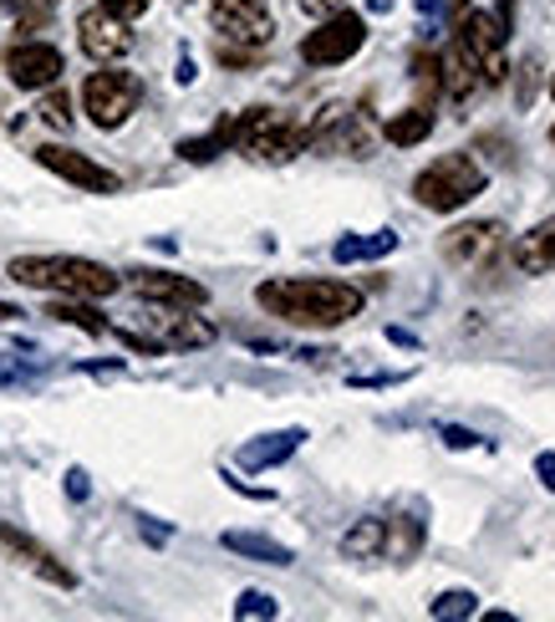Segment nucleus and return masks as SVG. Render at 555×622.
I'll use <instances>...</instances> for the list:
<instances>
[{
  "label": "nucleus",
  "mask_w": 555,
  "mask_h": 622,
  "mask_svg": "<svg viewBox=\"0 0 555 622\" xmlns=\"http://www.w3.org/2000/svg\"><path fill=\"white\" fill-rule=\"evenodd\" d=\"M230 143H234V118H220V128H215V134H205V138H184V143H178V159L209 163L220 149H230Z\"/></svg>",
  "instance_id": "25"
},
{
  "label": "nucleus",
  "mask_w": 555,
  "mask_h": 622,
  "mask_svg": "<svg viewBox=\"0 0 555 622\" xmlns=\"http://www.w3.org/2000/svg\"><path fill=\"white\" fill-rule=\"evenodd\" d=\"M535 474L545 489H555V454H535Z\"/></svg>",
  "instance_id": "33"
},
{
  "label": "nucleus",
  "mask_w": 555,
  "mask_h": 622,
  "mask_svg": "<svg viewBox=\"0 0 555 622\" xmlns=\"http://www.w3.org/2000/svg\"><path fill=\"white\" fill-rule=\"evenodd\" d=\"M36 113H42V123L61 128V134L72 128V103H67V92H57V88H46V97H42V107H36Z\"/></svg>",
  "instance_id": "28"
},
{
  "label": "nucleus",
  "mask_w": 555,
  "mask_h": 622,
  "mask_svg": "<svg viewBox=\"0 0 555 622\" xmlns=\"http://www.w3.org/2000/svg\"><path fill=\"white\" fill-rule=\"evenodd\" d=\"M301 445H307V429H276V434H261V439H250V445L240 449V470H250V474L276 470V464H286Z\"/></svg>",
  "instance_id": "17"
},
{
  "label": "nucleus",
  "mask_w": 555,
  "mask_h": 622,
  "mask_svg": "<svg viewBox=\"0 0 555 622\" xmlns=\"http://www.w3.org/2000/svg\"><path fill=\"white\" fill-rule=\"evenodd\" d=\"M439 88L449 92V103L464 107V103H474V97H479V92L489 88V82H484V72L474 67V57H469L464 46L453 42L449 51L439 57Z\"/></svg>",
  "instance_id": "16"
},
{
  "label": "nucleus",
  "mask_w": 555,
  "mask_h": 622,
  "mask_svg": "<svg viewBox=\"0 0 555 622\" xmlns=\"http://www.w3.org/2000/svg\"><path fill=\"white\" fill-rule=\"evenodd\" d=\"M5 383H21V372H15L11 362H0V388H5Z\"/></svg>",
  "instance_id": "37"
},
{
  "label": "nucleus",
  "mask_w": 555,
  "mask_h": 622,
  "mask_svg": "<svg viewBox=\"0 0 555 622\" xmlns=\"http://www.w3.org/2000/svg\"><path fill=\"white\" fill-rule=\"evenodd\" d=\"M148 316L143 322L153 326L148 337L159 342L163 353H194V347H209L215 342V322L205 316H194V307H159V301H148Z\"/></svg>",
  "instance_id": "8"
},
{
  "label": "nucleus",
  "mask_w": 555,
  "mask_h": 622,
  "mask_svg": "<svg viewBox=\"0 0 555 622\" xmlns=\"http://www.w3.org/2000/svg\"><path fill=\"white\" fill-rule=\"evenodd\" d=\"M36 163H42V169H51V174H61L67 184H77V189H92V194H117V184H123L113 169L92 163L88 153H77V149H61V143H46V149H36Z\"/></svg>",
  "instance_id": "12"
},
{
  "label": "nucleus",
  "mask_w": 555,
  "mask_h": 622,
  "mask_svg": "<svg viewBox=\"0 0 555 622\" xmlns=\"http://www.w3.org/2000/svg\"><path fill=\"white\" fill-rule=\"evenodd\" d=\"M433 134V107H408V113H393V118L382 123V138L393 143V149H413V143H424Z\"/></svg>",
  "instance_id": "21"
},
{
  "label": "nucleus",
  "mask_w": 555,
  "mask_h": 622,
  "mask_svg": "<svg viewBox=\"0 0 555 622\" xmlns=\"http://www.w3.org/2000/svg\"><path fill=\"white\" fill-rule=\"evenodd\" d=\"M255 301H261L270 316L291 326H311V332H326V326H342L362 311V291L347 281H326V276H280V281H261L255 286Z\"/></svg>",
  "instance_id": "1"
},
{
  "label": "nucleus",
  "mask_w": 555,
  "mask_h": 622,
  "mask_svg": "<svg viewBox=\"0 0 555 622\" xmlns=\"http://www.w3.org/2000/svg\"><path fill=\"white\" fill-rule=\"evenodd\" d=\"M347 0H301V11L307 15H332V11H342Z\"/></svg>",
  "instance_id": "34"
},
{
  "label": "nucleus",
  "mask_w": 555,
  "mask_h": 622,
  "mask_svg": "<svg viewBox=\"0 0 555 622\" xmlns=\"http://www.w3.org/2000/svg\"><path fill=\"white\" fill-rule=\"evenodd\" d=\"M77 42H82V51H88L92 61H117L132 51V31H128V21H117L113 11L92 5V11L77 15Z\"/></svg>",
  "instance_id": "11"
},
{
  "label": "nucleus",
  "mask_w": 555,
  "mask_h": 622,
  "mask_svg": "<svg viewBox=\"0 0 555 622\" xmlns=\"http://www.w3.org/2000/svg\"><path fill=\"white\" fill-rule=\"evenodd\" d=\"M443 445H449V449H489V439H479L474 429H459V424H449V429H443Z\"/></svg>",
  "instance_id": "30"
},
{
  "label": "nucleus",
  "mask_w": 555,
  "mask_h": 622,
  "mask_svg": "<svg viewBox=\"0 0 555 622\" xmlns=\"http://www.w3.org/2000/svg\"><path fill=\"white\" fill-rule=\"evenodd\" d=\"M97 5H103V11H113L117 21H128V26L148 11V0H97Z\"/></svg>",
  "instance_id": "31"
},
{
  "label": "nucleus",
  "mask_w": 555,
  "mask_h": 622,
  "mask_svg": "<svg viewBox=\"0 0 555 622\" xmlns=\"http://www.w3.org/2000/svg\"><path fill=\"white\" fill-rule=\"evenodd\" d=\"M15 316H21V307H5V301H0V322H15Z\"/></svg>",
  "instance_id": "38"
},
{
  "label": "nucleus",
  "mask_w": 555,
  "mask_h": 622,
  "mask_svg": "<svg viewBox=\"0 0 555 622\" xmlns=\"http://www.w3.org/2000/svg\"><path fill=\"white\" fill-rule=\"evenodd\" d=\"M367 42V21L357 11H332L322 15V26L307 31V42H301V57H307V67H342V61H351L357 51H362Z\"/></svg>",
  "instance_id": "7"
},
{
  "label": "nucleus",
  "mask_w": 555,
  "mask_h": 622,
  "mask_svg": "<svg viewBox=\"0 0 555 622\" xmlns=\"http://www.w3.org/2000/svg\"><path fill=\"white\" fill-rule=\"evenodd\" d=\"M132 291L143 301H159V307H205L209 291L189 276H178V270H132Z\"/></svg>",
  "instance_id": "15"
},
{
  "label": "nucleus",
  "mask_w": 555,
  "mask_h": 622,
  "mask_svg": "<svg viewBox=\"0 0 555 622\" xmlns=\"http://www.w3.org/2000/svg\"><path fill=\"white\" fill-rule=\"evenodd\" d=\"M224 551H234V556H250V562H265V566H291V546H280V541H270V535L261 531H224Z\"/></svg>",
  "instance_id": "20"
},
{
  "label": "nucleus",
  "mask_w": 555,
  "mask_h": 622,
  "mask_svg": "<svg viewBox=\"0 0 555 622\" xmlns=\"http://www.w3.org/2000/svg\"><path fill=\"white\" fill-rule=\"evenodd\" d=\"M138 526H143V535L153 541V546H163V541H169V531H163V526H159L153 516H138Z\"/></svg>",
  "instance_id": "35"
},
{
  "label": "nucleus",
  "mask_w": 555,
  "mask_h": 622,
  "mask_svg": "<svg viewBox=\"0 0 555 622\" xmlns=\"http://www.w3.org/2000/svg\"><path fill=\"white\" fill-rule=\"evenodd\" d=\"M5 72H11L15 88H31V92H46L57 88L61 72H67V61L51 42H21L5 51Z\"/></svg>",
  "instance_id": "10"
},
{
  "label": "nucleus",
  "mask_w": 555,
  "mask_h": 622,
  "mask_svg": "<svg viewBox=\"0 0 555 622\" xmlns=\"http://www.w3.org/2000/svg\"><path fill=\"white\" fill-rule=\"evenodd\" d=\"M209 15H215L224 42L234 46H270V36H276L265 0H209Z\"/></svg>",
  "instance_id": "9"
},
{
  "label": "nucleus",
  "mask_w": 555,
  "mask_h": 622,
  "mask_svg": "<svg viewBox=\"0 0 555 622\" xmlns=\"http://www.w3.org/2000/svg\"><path fill=\"white\" fill-rule=\"evenodd\" d=\"M479 612V597L464 592V587H453V592H443L433 608H428V618L433 622H459V618H474Z\"/></svg>",
  "instance_id": "26"
},
{
  "label": "nucleus",
  "mask_w": 555,
  "mask_h": 622,
  "mask_svg": "<svg viewBox=\"0 0 555 622\" xmlns=\"http://www.w3.org/2000/svg\"><path fill=\"white\" fill-rule=\"evenodd\" d=\"M46 316H51V322H67V326H82L88 337H103L107 332V316L92 311L82 297H67V301H57V307H46Z\"/></svg>",
  "instance_id": "23"
},
{
  "label": "nucleus",
  "mask_w": 555,
  "mask_h": 622,
  "mask_svg": "<svg viewBox=\"0 0 555 622\" xmlns=\"http://www.w3.org/2000/svg\"><path fill=\"white\" fill-rule=\"evenodd\" d=\"M514 266L525 270V276H545V270H555V215L551 220H541L530 235L514 240Z\"/></svg>",
  "instance_id": "18"
},
{
  "label": "nucleus",
  "mask_w": 555,
  "mask_h": 622,
  "mask_svg": "<svg viewBox=\"0 0 555 622\" xmlns=\"http://www.w3.org/2000/svg\"><path fill=\"white\" fill-rule=\"evenodd\" d=\"M174 77H178V88H189V82H194V77H199V72H194V61L184 57V61H178V72H174Z\"/></svg>",
  "instance_id": "36"
},
{
  "label": "nucleus",
  "mask_w": 555,
  "mask_h": 622,
  "mask_svg": "<svg viewBox=\"0 0 555 622\" xmlns=\"http://www.w3.org/2000/svg\"><path fill=\"white\" fill-rule=\"evenodd\" d=\"M0 556L21 562L26 572H36V577L51 581V587H61V592H72V587H77V577L57 562V556H51V551L42 546V541H31L26 531H15V526H5V520H0Z\"/></svg>",
  "instance_id": "14"
},
{
  "label": "nucleus",
  "mask_w": 555,
  "mask_h": 622,
  "mask_svg": "<svg viewBox=\"0 0 555 622\" xmlns=\"http://www.w3.org/2000/svg\"><path fill=\"white\" fill-rule=\"evenodd\" d=\"M551 97H555V77H551Z\"/></svg>",
  "instance_id": "41"
},
{
  "label": "nucleus",
  "mask_w": 555,
  "mask_h": 622,
  "mask_svg": "<svg viewBox=\"0 0 555 622\" xmlns=\"http://www.w3.org/2000/svg\"><path fill=\"white\" fill-rule=\"evenodd\" d=\"M413 5H418L424 15H428V11H439V0H413Z\"/></svg>",
  "instance_id": "39"
},
{
  "label": "nucleus",
  "mask_w": 555,
  "mask_h": 622,
  "mask_svg": "<svg viewBox=\"0 0 555 622\" xmlns=\"http://www.w3.org/2000/svg\"><path fill=\"white\" fill-rule=\"evenodd\" d=\"M138 103H143V82L132 72H92L82 82V107H88V118L97 128H107V134L123 128L138 113Z\"/></svg>",
  "instance_id": "6"
},
{
  "label": "nucleus",
  "mask_w": 555,
  "mask_h": 622,
  "mask_svg": "<svg viewBox=\"0 0 555 622\" xmlns=\"http://www.w3.org/2000/svg\"><path fill=\"white\" fill-rule=\"evenodd\" d=\"M117 337H123V347H132V353H143V357H163V347L148 332H132V326H117Z\"/></svg>",
  "instance_id": "29"
},
{
  "label": "nucleus",
  "mask_w": 555,
  "mask_h": 622,
  "mask_svg": "<svg viewBox=\"0 0 555 622\" xmlns=\"http://www.w3.org/2000/svg\"><path fill=\"white\" fill-rule=\"evenodd\" d=\"M505 251V224L499 220H469V224H453L443 235V255L453 266H484Z\"/></svg>",
  "instance_id": "13"
},
{
  "label": "nucleus",
  "mask_w": 555,
  "mask_h": 622,
  "mask_svg": "<svg viewBox=\"0 0 555 622\" xmlns=\"http://www.w3.org/2000/svg\"><path fill=\"white\" fill-rule=\"evenodd\" d=\"M67 495H72V500H88V495H92L88 470H67Z\"/></svg>",
  "instance_id": "32"
},
{
  "label": "nucleus",
  "mask_w": 555,
  "mask_h": 622,
  "mask_svg": "<svg viewBox=\"0 0 555 622\" xmlns=\"http://www.w3.org/2000/svg\"><path fill=\"white\" fill-rule=\"evenodd\" d=\"M397 251V235L393 230H378V235H347V240H336L332 245V261L336 266H351V261H378V255Z\"/></svg>",
  "instance_id": "22"
},
{
  "label": "nucleus",
  "mask_w": 555,
  "mask_h": 622,
  "mask_svg": "<svg viewBox=\"0 0 555 622\" xmlns=\"http://www.w3.org/2000/svg\"><path fill=\"white\" fill-rule=\"evenodd\" d=\"M234 618L240 622H270V618H280V608H276V597L270 592H240V602H234Z\"/></svg>",
  "instance_id": "27"
},
{
  "label": "nucleus",
  "mask_w": 555,
  "mask_h": 622,
  "mask_svg": "<svg viewBox=\"0 0 555 622\" xmlns=\"http://www.w3.org/2000/svg\"><path fill=\"white\" fill-rule=\"evenodd\" d=\"M418 546H424V520H413V516H393V520H388V556H393V562L418 556Z\"/></svg>",
  "instance_id": "24"
},
{
  "label": "nucleus",
  "mask_w": 555,
  "mask_h": 622,
  "mask_svg": "<svg viewBox=\"0 0 555 622\" xmlns=\"http://www.w3.org/2000/svg\"><path fill=\"white\" fill-rule=\"evenodd\" d=\"M0 5H11V0H0Z\"/></svg>",
  "instance_id": "42"
},
{
  "label": "nucleus",
  "mask_w": 555,
  "mask_h": 622,
  "mask_svg": "<svg viewBox=\"0 0 555 622\" xmlns=\"http://www.w3.org/2000/svg\"><path fill=\"white\" fill-rule=\"evenodd\" d=\"M453 42L474 57V67L484 72L489 88L510 77V61H505V26H499V15L479 11V5H469V0H453Z\"/></svg>",
  "instance_id": "5"
},
{
  "label": "nucleus",
  "mask_w": 555,
  "mask_h": 622,
  "mask_svg": "<svg viewBox=\"0 0 555 622\" xmlns=\"http://www.w3.org/2000/svg\"><path fill=\"white\" fill-rule=\"evenodd\" d=\"M484 184H489V174H484V163L474 159V153H439L424 174L413 178V199L424 209L453 215V209H464L469 199H479Z\"/></svg>",
  "instance_id": "3"
},
{
  "label": "nucleus",
  "mask_w": 555,
  "mask_h": 622,
  "mask_svg": "<svg viewBox=\"0 0 555 622\" xmlns=\"http://www.w3.org/2000/svg\"><path fill=\"white\" fill-rule=\"evenodd\" d=\"M307 143H311L307 123H291L276 107H250V113L234 118V149L255 163H286L307 149Z\"/></svg>",
  "instance_id": "4"
},
{
  "label": "nucleus",
  "mask_w": 555,
  "mask_h": 622,
  "mask_svg": "<svg viewBox=\"0 0 555 622\" xmlns=\"http://www.w3.org/2000/svg\"><path fill=\"white\" fill-rule=\"evenodd\" d=\"M342 556H347V562H382V556H388V520L362 516L342 535Z\"/></svg>",
  "instance_id": "19"
},
{
  "label": "nucleus",
  "mask_w": 555,
  "mask_h": 622,
  "mask_svg": "<svg viewBox=\"0 0 555 622\" xmlns=\"http://www.w3.org/2000/svg\"><path fill=\"white\" fill-rule=\"evenodd\" d=\"M5 276L15 286H31V291H57V297L82 301H103L123 286L117 270H107L103 261H88V255H15Z\"/></svg>",
  "instance_id": "2"
},
{
  "label": "nucleus",
  "mask_w": 555,
  "mask_h": 622,
  "mask_svg": "<svg viewBox=\"0 0 555 622\" xmlns=\"http://www.w3.org/2000/svg\"><path fill=\"white\" fill-rule=\"evenodd\" d=\"M551 149H555V128H551Z\"/></svg>",
  "instance_id": "40"
}]
</instances>
